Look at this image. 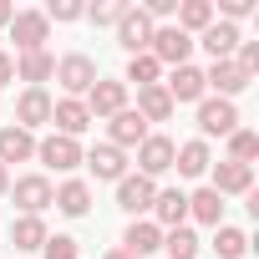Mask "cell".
Returning a JSON list of instances; mask_svg holds the SVG:
<instances>
[{"instance_id": "6da1fadb", "label": "cell", "mask_w": 259, "mask_h": 259, "mask_svg": "<svg viewBox=\"0 0 259 259\" xmlns=\"http://www.w3.org/2000/svg\"><path fill=\"white\" fill-rule=\"evenodd\" d=\"M148 56H153L158 66H183V61L193 56V36H183V31H178L173 21H168V26H153Z\"/></svg>"}, {"instance_id": "7a4b0ae2", "label": "cell", "mask_w": 259, "mask_h": 259, "mask_svg": "<svg viewBox=\"0 0 259 259\" xmlns=\"http://www.w3.org/2000/svg\"><path fill=\"white\" fill-rule=\"evenodd\" d=\"M97 76H102V71H97V61H92V56H81V51H71V56H61V61H56V81H61V92H66V97H76V102L97 87Z\"/></svg>"}, {"instance_id": "3957f363", "label": "cell", "mask_w": 259, "mask_h": 259, "mask_svg": "<svg viewBox=\"0 0 259 259\" xmlns=\"http://www.w3.org/2000/svg\"><path fill=\"white\" fill-rule=\"evenodd\" d=\"M11 41H16V56H26V51H46V41H51V21H46L41 11H16V16H11Z\"/></svg>"}, {"instance_id": "277c9868", "label": "cell", "mask_w": 259, "mask_h": 259, "mask_svg": "<svg viewBox=\"0 0 259 259\" xmlns=\"http://www.w3.org/2000/svg\"><path fill=\"white\" fill-rule=\"evenodd\" d=\"M173 153H178V143H173L168 133H148V138L138 143V173L158 183V178L173 168Z\"/></svg>"}, {"instance_id": "5b68a950", "label": "cell", "mask_w": 259, "mask_h": 259, "mask_svg": "<svg viewBox=\"0 0 259 259\" xmlns=\"http://www.w3.org/2000/svg\"><path fill=\"white\" fill-rule=\"evenodd\" d=\"M239 127V107L234 102H224V97H203L198 102V138L208 143V138H229Z\"/></svg>"}, {"instance_id": "8992f818", "label": "cell", "mask_w": 259, "mask_h": 259, "mask_svg": "<svg viewBox=\"0 0 259 259\" xmlns=\"http://www.w3.org/2000/svg\"><path fill=\"white\" fill-rule=\"evenodd\" d=\"M11 198H16V208H21V213H36V219H41V213L51 208L56 188H51V178H46V173H26V178H16V183H11Z\"/></svg>"}, {"instance_id": "52a82bcc", "label": "cell", "mask_w": 259, "mask_h": 259, "mask_svg": "<svg viewBox=\"0 0 259 259\" xmlns=\"http://www.w3.org/2000/svg\"><path fill=\"white\" fill-rule=\"evenodd\" d=\"M153 198H158V183L143 178V173H127V178L117 183V208L133 213V219H148V213H153Z\"/></svg>"}, {"instance_id": "ba28073f", "label": "cell", "mask_w": 259, "mask_h": 259, "mask_svg": "<svg viewBox=\"0 0 259 259\" xmlns=\"http://www.w3.org/2000/svg\"><path fill=\"white\" fill-rule=\"evenodd\" d=\"M36 158L46 168H56V173H71V168H81V143L51 133V138H36Z\"/></svg>"}, {"instance_id": "9c48e42d", "label": "cell", "mask_w": 259, "mask_h": 259, "mask_svg": "<svg viewBox=\"0 0 259 259\" xmlns=\"http://www.w3.org/2000/svg\"><path fill=\"white\" fill-rule=\"evenodd\" d=\"M16 127L36 133V127H51V92L46 87H26L16 97Z\"/></svg>"}, {"instance_id": "30bf717a", "label": "cell", "mask_w": 259, "mask_h": 259, "mask_svg": "<svg viewBox=\"0 0 259 259\" xmlns=\"http://www.w3.org/2000/svg\"><path fill=\"white\" fill-rule=\"evenodd\" d=\"M112 31H117V46H122L127 56H143V51H148V41H153V21H148L138 6H127V16H122Z\"/></svg>"}, {"instance_id": "8fae6325", "label": "cell", "mask_w": 259, "mask_h": 259, "mask_svg": "<svg viewBox=\"0 0 259 259\" xmlns=\"http://www.w3.org/2000/svg\"><path fill=\"white\" fill-rule=\"evenodd\" d=\"M87 102V112H92V122L97 117H117L122 107H127V81H112V76H97V87L81 97Z\"/></svg>"}, {"instance_id": "7c38bea8", "label": "cell", "mask_w": 259, "mask_h": 259, "mask_svg": "<svg viewBox=\"0 0 259 259\" xmlns=\"http://www.w3.org/2000/svg\"><path fill=\"white\" fill-rule=\"evenodd\" d=\"M163 92L173 97V107H178V102H203V97H208V87H203V71H198L193 61L173 66V71H168V81H163Z\"/></svg>"}, {"instance_id": "4fadbf2b", "label": "cell", "mask_w": 259, "mask_h": 259, "mask_svg": "<svg viewBox=\"0 0 259 259\" xmlns=\"http://www.w3.org/2000/svg\"><path fill=\"white\" fill-rule=\"evenodd\" d=\"M143 138H148V122H143V117H138L133 107H122L117 117H107V143H112V148L133 153V148H138Z\"/></svg>"}, {"instance_id": "5bb4252c", "label": "cell", "mask_w": 259, "mask_h": 259, "mask_svg": "<svg viewBox=\"0 0 259 259\" xmlns=\"http://www.w3.org/2000/svg\"><path fill=\"white\" fill-rule=\"evenodd\" d=\"M239 41H244V31L213 16V26H208V31H203V36H198L193 46H203V51H208L213 61H234V51H239Z\"/></svg>"}, {"instance_id": "9a60e30c", "label": "cell", "mask_w": 259, "mask_h": 259, "mask_svg": "<svg viewBox=\"0 0 259 259\" xmlns=\"http://www.w3.org/2000/svg\"><path fill=\"white\" fill-rule=\"evenodd\" d=\"M249 81H254V76H244V71H239V61H213V66L203 71V87H208L213 97H224V102H234Z\"/></svg>"}, {"instance_id": "2e32d148", "label": "cell", "mask_w": 259, "mask_h": 259, "mask_svg": "<svg viewBox=\"0 0 259 259\" xmlns=\"http://www.w3.org/2000/svg\"><path fill=\"white\" fill-rule=\"evenodd\" d=\"M81 163H87L102 183H122V178H127V153L112 148V143H97L92 153H81Z\"/></svg>"}, {"instance_id": "e0dca14e", "label": "cell", "mask_w": 259, "mask_h": 259, "mask_svg": "<svg viewBox=\"0 0 259 259\" xmlns=\"http://www.w3.org/2000/svg\"><path fill=\"white\" fill-rule=\"evenodd\" d=\"M208 173H213L208 188H213L219 198H229V193H254V168H249V163H229V158H224V163H213Z\"/></svg>"}, {"instance_id": "ac0fdd59", "label": "cell", "mask_w": 259, "mask_h": 259, "mask_svg": "<svg viewBox=\"0 0 259 259\" xmlns=\"http://www.w3.org/2000/svg\"><path fill=\"white\" fill-rule=\"evenodd\" d=\"M148 219H153L163 234H168V229H183V224H188V193H178V188H158Z\"/></svg>"}, {"instance_id": "d6986e66", "label": "cell", "mask_w": 259, "mask_h": 259, "mask_svg": "<svg viewBox=\"0 0 259 259\" xmlns=\"http://www.w3.org/2000/svg\"><path fill=\"white\" fill-rule=\"evenodd\" d=\"M51 127L61 138H81L87 127H92V112H87V102H76V97H61V102H51Z\"/></svg>"}, {"instance_id": "ffe728a7", "label": "cell", "mask_w": 259, "mask_h": 259, "mask_svg": "<svg viewBox=\"0 0 259 259\" xmlns=\"http://www.w3.org/2000/svg\"><path fill=\"white\" fill-rule=\"evenodd\" d=\"M117 249H127L133 259H148V254H158V249H163V229H158L153 219H133Z\"/></svg>"}, {"instance_id": "44dd1931", "label": "cell", "mask_w": 259, "mask_h": 259, "mask_svg": "<svg viewBox=\"0 0 259 259\" xmlns=\"http://www.w3.org/2000/svg\"><path fill=\"white\" fill-rule=\"evenodd\" d=\"M36 158V133H26V127H0V168L11 163H31Z\"/></svg>"}, {"instance_id": "7402d4cb", "label": "cell", "mask_w": 259, "mask_h": 259, "mask_svg": "<svg viewBox=\"0 0 259 259\" xmlns=\"http://www.w3.org/2000/svg\"><path fill=\"white\" fill-rule=\"evenodd\" d=\"M173 168H178V178H203V173L213 168V153H208V143H203V138H193V143H178V153H173Z\"/></svg>"}, {"instance_id": "603a6c76", "label": "cell", "mask_w": 259, "mask_h": 259, "mask_svg": "<svg viewBox=\"0 0 259 259\" xmlns=\"http://www.w3.org/2000/svg\"><path fill=\"white\" fill-rule=\"evenodd\" d=\"M51 203H56L66 219H87V213H92V183H87V178H66Z\"/></svg>"}, {"instance_id": "cb8c5ba5", "label": "cell", "mask_w": 259, "mask_h": 259, "mask_svg": "<svg viewBox=\"0 0 259 259\" xmlns=\"http://www.w3.org/2000/svg\"><path fill=\"white\" fill-rule=\"evenodd\" d=\"M51 76H56V56H51V51H26V56H16V81L41 87V81H51Z\"/></svg>"}, {"instance_id": "d4e9b609", "label": "cell", "mask_w": 259, "mask_h": 259, "mask_svg": "<svg viewBox=\"0 0 259 259\" xmlns=\"http://www.w3.org/2000/svg\"><path fill=\"white\" fill-rule=\"evenodd\" d=\"M173 16H178L173 26H178L183 36H203V31L213 26V0H183Z\"/></svg>"}, {"instance_id": "484cf974", "label": "cell", "mask_w": 259, "mask_h": 259, "mask_svg": "<svg viewBox=\"0 0 259 259\" xmlns=\"http://www.w3.org/2000/svg\"><path fill=\"white\" fill-rule=\"evenodd\" d=\"M133 112H138V117H143V122L153 127V122H168V117H173L178 107H173V97H168L163 87H143V92H138V107H133Z\"/></svg>"}, {"instance_id": "4316f807", "label": "cell", "mask_w": 259, "mask_h": 259, "mask_svg": "<svg viewBox=\"0 0 259 259\" xmlns=\"http://www.w3.org/2000/svg\"><path fill=\"white\" fill-rule=\"evenodd\" d=\"M188 219H198V224L219 229V224H224V198H219L213 188H198V193H188Z\"/></svg>"}, {"instance_id": "83f0119b", "label": "cell", "mask_w": 259, "mask_h": 259, "mask_svg": "<svg viewBox=\"0 0 259 259\" xmlns=\"http://www.w3.org/2000/svg\"><path fill=\"white\" fill-rule=\"evenodd\" d=\"M11 244H16V249H26V254H31V249H41V244H46V219L21 213V219L11 224Z\"/></svg>"}, {"instance_id": "f1b7e54d", "label": "cell", "mask_w": 259, "mask_h": 259, "mask_svg": "<svg viewBox=\"0 0 259 259\" xmlns=\"http://www.w3.org/2000/svg\"><path fill=\"white\" fill-rule=\"evenodd\" d=\"M254 158H259V133L239 122L234 133H229V163H249L254 168Z\"/></svg>"}, {"instance_id": "f546056e", "label": "cell", "mask_w": 259, "mask_h": 259, "mask_svg": "<svg viewBox=\"0 0 259 259\" xmlns=\"http://www.w3.org/2000/svg\"><path fill=\"white\" fill-rule=\"evenodd\" d=\"M198 249H203V244H198V234H193L188 224L163 234V254H168V259H198Z\"/></svg>"}, {"instance_id": "4dcf8cb0", "label": "cell", "mask_w": 259, "mask_h": 259, "mask_svg": "<svg viewBox=\"0 0 259 259\" xmlns=\"http://www.w3.org/2000/svg\"><path fill=\"white\" fill-rule=\"evenodd\" d=\"M122 81H138V92H143V87H163V66H158L148 51H143V56H127V76H122Z\"/></svg>"}, {"instance_id": "1f68e13d", "label": "cell", "mask_w": 259, "mask_h": 259, "mask_svg": "<svg viewBox=\"0 0 259 259\" xmlns=\"http://www.w3.org/2000/svg\"><path fill=\"white\" fill-rule=\"evenodd\" d=\"M213 249H219V259H244V254H249V234H244V229H234V224H219Z\"/></svg>"}, {"instance_id": "d6a6232c", "label": "cell", "mask_w": 259, "mask_h": 259, "mask_svg": "<svg viewBox=\"0 0 259 259\" xmlns=\"http://www.w3.org/2000/svg\"><path fill=\"white\" fill-rule=\"evenodd\" d=\"M122 16H127V0H97V6L87 11V21H92V26H117Z\"/></svg>"}, {"instance_id": "836d02e7", "label": "cell", "mask_w": 259, "mask_h": 259, "mask_svg": "<svg viewBox=\"0 0 259 259\" xmlns=\"http://www.w3.org/2000/svg\"><path fill=\"white\" fill-rule=\"evenodd\" d=\"M41 259H76V239H71V234H46Z\"/></svg>"}, {"instance_id": "e575fe53", "label": "cell", "mask_w": 259, "mask_h": 259, "mask_svg": "<svg viewBox=\"0 0 259 259\" xmlns=\"http://www.w3.org/2000/svg\"><path fill=\"white\" fill-rule=\"evenodd\" d=\"M41 16H46V21H61V26H66V21H81V16H87V6H81V0H51V6H46Z\"/></svg>"}, {"instance_id": "d590c367", "label": "cell", "mask_w": 259, "mask_h": 259, "mask_svg": "<svg viewBox=\"0 0 259 259\" xmlns=\"http://www.w3.org/2000/svg\"><path fill=\"white\" fill-rule=\"evenodd\" d=\"M16 81V56H0V87Z\"/></svg>"}, {"instance_id": "8d00e7d4", "label": "cell", "mask_w": 259, "mask_h": 259, "mask_svg": "<svg viewBox=\"0 0 259 259\" xmlns=\"http://www.w3.org/2000/svg\"><path fill=\"white\" fill-rule=\"evenodd\" d=\"M11 16H16V6H11V0H0V26H11Z\"/></svg>"}, {"instance_id": "74e56055", "label": "cell", "mask_w": 259, "mask_h": 259, "mask_svg": "<svg viewBox=\"0 0 259 259\" xmlns=\"http://www.w3.org/2000/svg\"><path fill=\"white\" fill-rule=\"evenodd\" d=\"M11 193V168H0V198Z\"/></svg>"}, {"instance_id": "f35d334b", "label": "cell", "mask_w": 259, "mask_h": 259, "mask_svg": "<svg viewBox=\"0 0 259 259\" xmlns=\"http://www.w3.org/2000/svg\"><path fill=\"white\" fill-rule=\"evenodd\" d=\"M102 259H133V254H127V249H107Z\"/></svg>"}]
</instances>
